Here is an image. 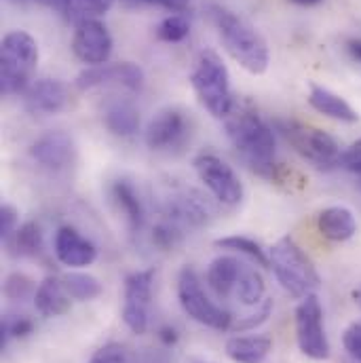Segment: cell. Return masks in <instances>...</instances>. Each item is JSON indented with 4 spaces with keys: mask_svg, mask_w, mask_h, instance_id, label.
Here are the masks:
<instances>
[{
    "mask_svg": "<svg viewBox=\"0 0 361 363\" xmlns=\"http://www.w3.org/2000/svg\"><path fill=\"white\" fill-rule=\"evenodd\" d=\"M226 135L241 155V159L254 169L258 176L277 180L279 165L277 157V142L271 125H267L256 112L252 110H235L224 118Z\"/></svg>",
    "mask_w": 361,
    "mask_h": 363,
    "instance_id": "6da1fadb",
    "label": "cell"
},
{
    "mask_svg": "<svg viewBox=\"0 0 361 363\" xmlns=\"http://www.w3.org/2000/svg\"><path fill=\"white\" fill-rule=\"evenodd\" d=\"M209 17L220 32V38L231 57L252 74H265L269 68V45L265 36L235 11L211 4Z\"/></svg>",
    "mask_w": 361,
    "mask_h": 363,
    "instance_id": "7a4b0ae2",
    "label": "cell"
},
{
    "mask_svg": "<svg viewBox=\"0 0 361 363\" xmlns=\"http://www.w3.org/2000/svg\"><path fill=\"white\" fill-rule=\"evenodd\" d=\"M190 85L196 93L199 101L203 104V108L211 116L226 118L233 112L235 101L231 93L228 68L216 51L205 49L199 53L194 68L190 72Z\"/></svg>",
    "mask_w": 361,
    "mask_h": 363,
    "instance_id": "3957f363",
    "label": "cell"
},
{
    "mask_svg": "<svg viewBox=\"0 0 361 363\" xmlns=\"http://www.w3.org/2000/svg\"><path fill=\"white\" fill-rule=\"evenodd\" d=\"M269 260L277 281L289 296L302 300L304 296L315 294L319 289V272L313 260L291 237H281L272 245L269 250Z\"/></svg>",
    "mask_w": 361,
    "mask_h": 363,
    "instance_id": "277c9868",
    "label": "cell"
},
{
    "mask_svg": "<svg viewBox=\"0 0 361 363\" xmlns=\"http://www.w3.org/2000/svg\"><path fill=\"white\" fill-rule=\"evenodd\" d=\"M272 127L304 161L317 169L330 172L343 163L340 146L330 133L294 118H274Z\"/></svg>",
    "mask_w": 361,
    "mask_h": 363,
    "instance_id": "5b68a950",
    "label": "cell"
},
{
    "mask_svg": "<svg viewBox=\"0 0 361 363\" xmlns=\"http://www.w3.org/2000/svg\"><path fill=\"white\" fill-rule=\"evenodd\" d=\"M38 66V45L23 30L9 32L0 47V91L4 95L23 93Z\"/></svg>",
    "mask_w": 361,
    "mask_h": 363,
    "instance_id": "8992f818",
    "label": "cell"
},
{
    "mask_svg": "<svg viewBox=\"0 0 361 363\" xmlns=\"http://www.w3.org/2000/svg\"><path fill=\"white\" fill-rule=\"evenodd\" d=\"M178 300L182 311L194 319L201 325H207L211 330H231L233 317L226 308L218 306L207 291L203 289V283L192 267H184L178 274Z\"/></svg>",
    "mask_w": 361,
    "mask_h": 363,
    "instance_id": "52a82bcc",
    "label": "cell"
},
{
    "mask_svg": "<svg viewBox=\"0 0 361 363\" xmlns=\"http://www.w3.org/2000/svg\"><path fill=\"white\" fill-rule=\"evenodd\" d=\"M294 321H296V340H298L300 351L315 362L328 359L330 340L326 334L323 308L315 294H309L300 300L294 313Z\"/></svg>",
    "mask_w": 361,
    "mask_h": 363,
    "instance_id": "ba28073f",
    "label": "cell"
},
{
    "mask_svg": "<svg viewBox=\"0 0 361 363\" xmlns=\"http://www.w3.org/2000/svg\"><path fill=\"white\" fill-rule=\"evenodd\" d=\"M192 165L199 180L205 184L216 201L228 207H235L243 201V182L224 159L216 155H199Z\"/></svg>",
    "mask_w": 361,
    "mask_h": 363,
    "instance_id": "9c48e42d",
    "label": "cell"
},
{
    "mask_svg": "<svg viewBox=\"0 0 361 363\" xmlns=\"http://www.w3.org/2000/svg\"><path fill=\"white\" fill-rule=\"evenodd\" d=\"M157 271H135L125 277V291H123V323L138 336L146 334L148 330V311L152 300V283Z\"/></svg>",
    "mask_w": 361,
    "mask_h": 363,
    "instance_id": "30bf717a",
    "label": "cell"
},
{
    "mask_svg": "<svg viewBox=\"0 0 361 363\" xmlns=\"http://www.w3.org/2000/svg\"><path fill=\"white\" fill-rule=\"evenodd\" d=\"M108 85L129 91H140L144 85V70L138 64L118 62V64L91 66L77 77V87L81 91L108 87Z\"/></svg>",
    "mask_w": 361,
    "mask_h": 363,
    "instance_id": "8fae6325",
    "label": "cell"
},
{
    "mask_svg": "<svg viewBox=\"0 0 361 363\" xmlns=\"http://www.w3.org/2000/svg\"><path fill=\"white\" fill-rule=\"evenodd\" d=\"M72 51L89 68L106 64L112 53V36L108 28L97 19H87V21L77 23Z\"/></svg>",
    "mask_w": 361,
    "mask_h": 363,
    "instance_id": "7c38bea8",
    "label": "cell"
},
{
    "mask_svg": "<svg viewBox=\"0 0 361 363\" xmlns=\"http://www.w3.org/2000/svg\"><path fill=\"white\" fill-rule=\"evenodd\" d=\"M186 133H188V123L184 114L176 108H167L150 118L144 131V142L150 150H167L180 146Z\"/></svg>",
    "mask_w": 361,
    "mask_h": 363,
    "instance_id": "4fadbf2b",
    "label": "cell"
},
{
    "mask_svg": "<svg viewBox=\"0 0 361 363\" xmlns=\"http://www.w3.org/2000/svg\"><path fill=\"white\" fill-rule=\"evenodd\" d=\"M32 159L51 172H62L74 161V142L66 131H47L30 146Z\"/></svg>",
    "mask_w": 361,
    "mask_h": 363,
    "instance_id": "5bb4252c",
    "label": "cell"
},
{
    "mask_svg": "<svg viewBox=\"0 0 361 363\" xmlns=\"http://www.w3.org/2000/svg\"><path fill=\"white\" fill-rule=\"evenodd\" d=\"M163 218L174 220L176 224H180L184 230L190 228H199L205 226L211 218V207L207 205V201L192 190H182L178 194L170 196L165 201L163 207Z\"/></svg>",
    "mask_w": 361,
    "mask_h": 363,
    "instance_id": "9a60e30c",
    "label": "cell"
},
{
    "mask_svg": "<svg viewBox=\"0 0 361 363\" xmlns=\"http://www.w3.org/2000/svg\"><path fill=\"white\" fill-rule=\"evenodd\" d=\"M53 247H55L57 260L70 269L91 267L97 260V247L72 226H62L55 233Z\"/></svg>",
    "mask_w": 361,
    "mask_h": 363,
    "instance_id": "2e32d148",
    "label": "cell"
},
{
    "mask_svg": "<svg viewBox=\"0 0 361 363\" xmlns=\"http://www.w3.org/2000/svg\"><path fill=\"white\" fill-rule=\"evenodd\" d=\"M26 108L34 114H57L66 108L68 89L57 79H40L26 91Z\"/></svg>",
    "mask_w": 361,
    "mask_h": 363,
    "instance_id": "e0dca14e",
    "label": "cell"
},
{
    "mask_svg": "<svg viewBox=\"0 0 361 363\" xmlns=\"http://www.w3.org/2000/svg\"><path fill=\"white\" fill-rule=\"evenodd\" d=\"M317 230L328 241L343 243V241H349V239L355 237L357 220H355V216H353V211L349 207H343V205L326 207L317 216Z\"/></svg>",
    "mask_w": 361,
    "mask_h": 363,
    "instance_id": "ac0fdd59",
    "label": "cell"
},
{
    "mask_svg": "<svg viewBox=\"0 0 361 363\" xmlns=\"http://www.w3.org/2000/svg\"><path fill=\"white\" fill-rule=\"evenodd\" d=\"M110 196L114 205L118 207V211L125 216L129 230L140 233L146 222V211H144V203L135 186L129 180H114L110 186Z\"/></svg>",
    "mask_w": 361,
    "mask_h": 363,
    "instance_id": "d6986e66",
    "label": "cell"
},
{
    "mask_svg": "<svg viewBox=\"0 0 361 363\" xmlns=\"http://www.w3.org/2000/svg\"><path fill=\"white\" fill-rule=\"evenodd\" d=\"M243 271H245V267L237 258L220 256V258L211 260V264L207 267L205 283L220 300H224L239 285V279H241Z\"/></svg>",
    "mask_w": 361,
    "mask_h": 363,
    "instance_id": "ffe728a7",
    "label": "cell"
},
{
    "mask_svg": "<svg viewBox=\"0 0 361 363\" xmlns=\"http://www.w3.org/2000/svg\"><path fill=\"white\" fill-rule=\"evenodd\" d=\"M101 121L116 138H131L140 131V112L129 99H112L104 106Z\"/></svg>",
    "mask_w": 361,
    "mask_h": 363,
    "instance_id": "44dd1931",
    "label": "cell"
},
{
    "mask_svg": "<svg viewBox=\"0 0 361 363\" xmlns=\"http://www.w3.org/2000/svg\"><path fill=\"white\" fill-rule=\"evenodd\" d=\"M34 306L43 317H62L70 311V296L64 281L57 277H47L40 281L34 294Z\"/></svg>",
    "mask_w": 361,
    "mask_h": 363,
    "instance_id": "7402d4cb",
    "label": "cell"
},
{
    "mask_svg": "<svg viewBox=\"0 0 361 363\" xmlns=\"http://www.w3.org/2000/svg\"><path fill=\"white\" fill-rule=\"evenodd\" d=\"M309 104L319 112V114H326L334 121H340V123H357L360 121V114L357 110L345 99L340 97L338 93L326 89L321 85H311L309 91Z\"/></svg>",
    "mask_w": 361,
    "mask_h": 363,
    "instance_id": "603a6c76",
    "label": "cell"
},
{
    "mask_svg": "<svg viewBox=\"0 0 361 363\" xmlns=\"http://www.w3.org/2000/svg\"><path fill=\"white\" fill-rule=\"evenodd\" d=\"M271 349L272 342L267 336H233L226 342V355L235 363H262Z\"/></svg>",
    "mask_w": 361,
    "mask_h": 363,
    "instance_id": "cb8c5ba5",
    "label": "cell"
},
{
    "mask_svg": "<svg viewBox=\"0 0 361 363\" xmlns=\"http://www.w3.org/2000/svg\"><path fill=\"white\" fill-rule=\"evenodd\" d=\"M11 243H13V250L19 254V256H26V258H34L43 252V228L38 226V222L30 220V222H23L15 235L11 237Z\"/></svg>",
    "mask_w": 361,
    "mask_h": 363,
    "instance_id": "d4e9b609",
    "label": "cell"
},
{
    "mask_svg": "<svg viewBox=\"0 0 361 363\" xmlns=\"http://www.w3.org/2000/svg\"><path fill=\"white\" fill-rule=\"evenodd\" d=\"M64 287L72 300L89 302L101 294V283L89 272H68L64 274Z\"/></svg>",
    "mask_w": 361,
    "mask_h": 363,
    "instance_id": "484cf974",
    "label": "cell"
},
{
    "mask_svg": "<svg viewBox=\"0 0 361 363\" xmlns=\"http://www.w3.org/2000/svg\"><path fill=\"white\" fill-rule=\"evenodd\" d=\"M114 0H64V15L72 23H81L87 19H95L112 9Z\"/></svg>",
    "mask_w": 361,
    "mask_h": 363,
    "instance_id": "4316f807",
    "label": "cell"
},
{
    "mask_svg": "<svg viewBox=\"0 0 361 363\" xmlns=\"http://www.w3.org/2000/svg\"><path fill=\"white\" fill-rule=\"evenodd\" d=\"M216 247H222V250H231V252H239L248 258H252L254 262H258L260 267H271V260H269V254L262 250L260 243H256L254 239L250 237H243V235H231V237H220L216 239Z\"/></svg>",
    "mask_w": 361,
    "mask_h": 363,
    "instance_id": "83f0119b",
    "label": "cell"
},
{
    "mask_svg": "<svg viewBox=\"0 0 361 363\" xmlns=\"http://www.w3.org/2000/svg\"><path fill=\"white\" fill-rule=\"evenodd\" d=\"M265 291H267V285H265L262 274L254 269H245L239 279V285H237L239 300L248 306H258L265 300Z\"/></svg>",
    "mask_w": 361,
    "mask_h": 363,
    "instance_id": "f1b7e54d",
    "label": "cell"
},
{
    "mask_svg": "<svg viewBox=\"0 0 361 363\" xmlns=\"http://www.w3.org/2000/svg\"><path fill=\"white\" fill-rule=\"evenodd\" d=\"M34 330V321L26 315H4L2 323H0V349H4L9 345V340L15 338H26L28 334H32Z\"/></svg>",
    "mask_w": 361,
    "mask_h": 363,
    "instance_id": "f546056e",
    "label": "cell"
},
{
    "mask_svg": "<svg viewBox=\"0 0 361 363\" xmlns=\"http://www.w3.org/2000/svg\"><path fill=\"white\" fill-rule=\"evenodd\" d=\"M184 235H186V230L182 228L180 224H176V222L170 220V218H163V220H161L159 224H155V228H152V243H155L159 250L167 252V250H174L176 245H180Z\"/></svg>",
    "mask_w": 361,
    "mask_h": 363,
    "instance_id": "4dcf8cb0",
    "label": "cell"
},
{
    "mask_svg": "<svg viewBox=\"0 0 361 363\" xmlns=\"http://www.w3.org/2000/svg\"><path fill=\"white\" fill-rule=\"evenodd\" d=\"M190 32V23L184 15H170L157 26V38L163 43H182Z\"/></svg>",
    "mask_w": 361,
    "mask_h": 363,
    "instance_id": "1f68e13d",
    "label": "cell"
},
{
    "mask_svg": "<svg viewBox=\"0 0 361 363\" xmlns=\"http://www.w3.org/2000/svg\"><path fill=\"white\" fill-rule=\"evenodd\" d=\"M4 296L9 300H26L30 298L32 294H36V287H34V281L23 274V272H13L4 279V287H2Z\"/></svg>",
    "mask_w": 361,
    "mask_h": 363,
    "instance_id": "d6a6232c",
    "label": "cell"
},
{
    "mask_svg": "<svg viewBox=\"0 0 361 363\" xmlns=\"http://www.w3.org/2000/svg\"><path fill=\"white\" fill-rule=\"evenodd\" d=\"M271 313H272V300L267 298V300H262V304H260V308H258L256 313H252V315H248V317H241L239 321H233L231 332L239 334V332L256 330V328H260L262 323H267V321H269Z\"/></svg>",
    "mask_w": 361,
    "mask_h": 363,
    "instance_id": "836d02e7",
    "label": "cell"
},
{
    "mask_svg": "<svg viewBox=\"0 0 361 363\" xmlns=\"http://www.w3.org/2000/svg\"><path fill=\"white\" fill-rule=\"evenodd\" d=\"M89 363H129V353L123 345L108 342L91 355Z\"/></svg>",
    "mask_w": 361,
    "mask_h": 363,
    "instance_id": "e575fe53",
    "label": "cell"
},
{
    "mask_svg": "<svg viewBox=\"0 0 361 363\" xmlns=\"http://www.w3.org/2000/svg\"><path fill=\"white\" fill-rule=\"evenodd\" d=\"M343 345H345L347 353H349L353 359L361 362V321L351 323V325L345 330V334H343Z\"/></svg>",
    "mask_w": 361,
    "mask_h": 363,
    "instance_id": "d590c367",
    "label": "cell"
},
{
    "mask_svg": "<svg viewBox=\"0 0 361 363\" xmlns=\"http://www.w3.org/2000/svg\"><path fill=\"white\" fill-rule=\"evenodd\" d=\"M15 230H17V211L13 205H2L0 207V239L11 241Z\"/></svg>",
    "mask_w": 361,
    "mask_h": 363,
    "instance_id": "8d00e7d4",
    "label": "cell"
},
{
    "mask_svg": "<svg viewBox=\"0 0 361 363\" xmlns=\"http://www.w3.org/2000/svg\"><path fill=\"white\" fill-rule=\"evenodd\" d=\"M340 167H345L347 172L360 174L361 176V140L353 142L345 152H343V163Z\"/></svg>",
    "mask_w": 361,
    "mask_h": 363,
    "instance_id": "74e56055",
    "label": "cell"
},
{
    "mask_svg": "<svg viewBox=\"0 0 361 363\" xmlns=\"http://www.w3.org/2000/svg\"><path fill=\"white\" fill-rule=\"evenodd\" d=\"M138 2L159 4V6H165V9H170V11H176V13H184V11L190 6V0H138Z\"/></svg>",
    "mask_w": 361,
    "mask_h": 363,
    "instance_id": "f35d334b",
    "label": "cell"
},
{
    "mask_svg": "<svg viewBox=\"0 0 361 363\" xmlns=\"http://www.w3.org/2000/svg\"><path fill=\"white\" fill-rule=\"evenodd\" d=\"M159 338H161L167 347H172V345H176V342H178V334H176V330H174V328H163V330L159 332Z\"/></svg>",
    "mask_w": 361,
    "mask_h": 363,
    "instance_id": "ab89813d",
    "label": "cell"
},
{
    "mask_svg": "<svg viewBox=\"0 0 361 363\" xmlns=\"http://www.w3.org/2000/svg\"><path fill=\"white\" fill-rule=\"evenodd\" d=\"M347 49H349V53L361 62V38H351L349 43H347Z\"/></svg>",
    "mask_w": 361,
    "mask_h": 363,
    "instance_id": "60d3db41",
    "label": "cell"
},
{
    "mask_svg": "<svg viewBox=\"0 0 361 363\" xmlns=\"http://www.w3.org/2000/svg\"><path fill=\"white\" fill-rule=\"evenodd\" d=\"M294 4H300V6H313V4H319L321 0H291Z\"/></svg>",
    "mask_w": 361,
    "mask_h": 363,
    "instance_id": "b9f144b4",
    "label": "cell"
},
{
    "mask_svg": "<svg viewBox=\"0 0 361 363\" xmlns=\"http://www.w3.org/2000/svg\"><path fill=\"white\" fill-rule=\"evenodd\" d=\"M140 363H165V362H161V359H144V362H140Z\"/></svg>",
    "mask_w": 361,
    "mask_h": 363,
    "instance_id": "7bdbcfd3",
    "label": "cell"
},
{
    "mask_svg": "<svg viewBox=\"0 0 361 363\" xmlns=\"http://www.w3.org/2000/svg\"><path fill=\"white\" fill-rule=\"evenodd\" d=\"M194 363H209V362H194Z\"/></svg>",
    "mask_w": 361,
    "mask_h": 363,
    "instance_id": "ee69618b",
    "label": "cell"
},
{
    "mask_svg": "<svg viewBox=\"0 0 361 363\" xmlns=\"http://www.w3.org/2000/svg\"><path fill=\"white\" fill-rule=\"evenodd\" d=\"M360 298H361V291H360Z\"/></svg>",
    "mask_w": 361,
    "mask_h": 363,
    "instance_id": "f6af8a7d",
    "label": "cell"
}]
</instances>
